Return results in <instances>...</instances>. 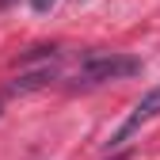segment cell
Here are the masks:
<instances>
[{"label":"cell","instance_id":"1","mask_svg":"<svg viewBox=\"0 0 160 160\" xmlns=\"http://www.w3.org/2000/svg\"><path fill=\"white\" fill-rule=\"evenodd\" d=\"M141 72V61L130 53H92L84 65H80L76 80L80 84H107V80H126Z\"/></svg>","mask_w":160,"mask_h":160},{"label":"cell","instance_id":"2","mask_svg":"<svg viewBox=\"0 0 160 160\" xmlns=\"http://www.w3.org/2000/svg\"><path fill=\"white\" fill-rule=\"evenodd\" d=\"M156 114H160V84H156V88H149V92H145L141 99H137V107L130 111V118H126V122L114 130V137L107 141V149H122V145H126L130 137H133L137 130L145 126V122H152Z\"/></svg>","mask_w":160,"mask_h":160},{"label":"cell","instance_id":"3","mask_svg":"<svg viewBox=\"0 0 160 160\" xmlns=\"http://www.w3.org/2000/svg\"><path fill=\"white\" fill-rule=\"evenodd\" d=\"M53 76H57V69H53V65L31 69V72H19L12 84H8V95H27V92H38V88H46Z\"/></svg>","mask_w":160,"mask_h":160},{"label":"cell","instance_id":"4","mask_svg":"<svg viewBox=\"0 0 160 160\" xmlns=\"http://www.w3.org/2000/svg\"><path fill=\"white\" fill-rule=\"evenodd\" d=\"M53 4H57V0H31V8H34L38 15H46V12H50Z\"/></svg>","mask_w":160,"mask_h":160},{"label":"cell","instance_id":"5","mask_svg":"<svg viewBox=\"0 0 160 160\" xmlns=\"http://www.w3.org/2000/svg\"><path fill=\"white\" fill-rule=\"evenodd\" d=\"M111 160H126V152H118V156H111Z\"/></svg>","mask_w":160,"mask_h":160},{"label":"cell","instance_id":"6","mask_svg":"<svg viewBox=\"0 0 160 160\" xmlns=\"http://www.w3.org/2000/svg\"><path fill=\"white\" fill-rule=\"evenodd\" d=\"M0 4H8V0H0Z\"/></svg>","mask_w":160,"mask_h":160}]
</instances>
